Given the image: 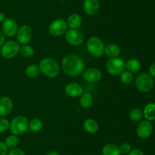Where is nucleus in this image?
Listing matches in <instances>:
<instances>
[{"label":"nucleus","instance_id":"c9c22d12","mask_svg":"<svg viewBox=\"0 0 155 155\" xmlns=\"http://www.w3.org/2000/svg\"><path fill=\"white\" fill-rule=\"evenodd\" d=\"M5 42V36L3 34L2 32L0 30V48L2 47V46L4 44V43Z\"/></svg>","mask_w":155,"mask_h":155},{"label":"nucleus","instance_id":"c85d7f7f","mask_svg":"<svg viewBox=\"0 0 155 155\" xmlns=\"http://www.w3.org/2000/svg\"><path fill=\"white\" fill-rule=\"evenodd\" d=\"M120 81L124 84H130L133 81V74L130 71L125 70L120 74Z\"/></svg>","mask_w":155,"mask_h":155},{"label":"nucleus","instance_id":"6e6552de","mask_svg":"<svg viewBox=\"0 0 155 155\" xmlns=\"http://www.w3.org/2000/svg\"><path fill=\"white\" fill-rule=\"evenodd\" d=\"M68 30L67 21L63 18H57L50 23L48 26V33L53 36L58 37L65 34Z\"/></svg>","mask_w":155,"mask_h":155},{"label":"nucleus","instance_id":"393cba45","mask_svg":"<svg viewBox=\"0 0 155 155\" xmlns=\"http://www.w3.org/2000/svg\"><path fill=\"white\" fill-rule=\"evenodd\" d=\"M43 128V123L39 118H33L29 121V129L33 132H39Z\"/></svg>","mask_w":155,"mask_h":155},{"label":"nucleus","instance_id":"1a4fd4ad","mask_svg":"<svg viewBox=\"0 0 155 155\" xmlns=\"http://www.w3.org/2000/svg\"><path fill=\"white\" fill-rule=\"evenodd\" d=\"M65 40L74 46H80L84 42V35L78 29H69L64 34Z\"/></svg>","mask_w":155,"mask_h":155},{"label":"nucleus","instance_id":"b1692460","mask_svg":"<svg viewBox=\"0 0 155 155\" xmlns=\"http://www.w3.org/2000/svg\"><path fill=\"white\" fill-rule=\"evenodd\" d=\"M126 69L131 73L138 72L141 69V63L137 59L132 58L126 62Z\"/></svg>","mask_w":155,"mask_h":155},{"label":"nucleus","instance_id":"9b49d317","mask_svg":"<svg viewBox=\"0 0 155 155\" xmlns=\"http://www.w3.org/2000/svg\"><path fill=\"white\" fill-rule=\"evenodd\" d=\"M18 25L17 21L15 19L11 18H8L5 19V21L2 23L1 31L3 34L8 37H12L15 36L18 29Z\"/></svg>","mask_w":155,"mask_h":155},{"label":"nucleus","instance_id":"39448f33","mask_svg":"<svg viewBox=\"0 0 155 155\" xmlns=\"http://www.w3.org/2000/svg\"><path fill=\"white\" fill-rule=\"evenodd\" d=\"M154 85V78L148 73H141L135 80V86L136 89L142 93L149 92Z\"/></svg>","mask_w":155,"mask_h":155},{"label":"nucleus","instance_id":"0eeeda50","mask_svg":"<svg viewBox=\"0 0 155 155\" xmlns=\"http://www.w3.org/2000/svg\"><path fill=\"white\" fill-rule=\"evenodd\" d=\"M21 45L17 40H8L4 43L0 48L2 56L6 59H11L19 54Z\"/></svg>","mask_w":155,"mask_h":155},{"label":"nucleus","instance_id":"f8f14e48","mask_svg":"<svg viewBox=\"0 0 155 155\" xmlns=\"http://www.w3.org/2000/svg\"><path fill=\"white\" fill-rule=\"evenodd\" d=\"M153 132V126L150 121L143 120L140 121L138 126L136 127V135L138 137L142 139L148 138Z\"/></svg>","mask_w":155,"mask_h":155},{"label":"nucleus","instance_id":"423d86ee","mask_svg":"<svg viewBox=\"0 0 155 155\" xmlns=\"http://www.w3.org/2000/svg\"><path fill=\"white\" fill-rule=\"evenodd\" d=\"M106 71L113 76H119L126 70V62L119 57L110 58L105 65Z\"/></svg>","mask_w":155,"mask_h":155},{"label":"nucleus","instance_id":"72a5a7b5","mask_svg":"<svg viewBox=\"0 0 155 155\" xmlns=\"http://www.w3.org/2000/svg\"><path fill=\"white\" fill-rule=\"evenodd\" d=\"M127 155H145L143 150L139 148H134L130 150V153Z\"/></svg>","mask_w":155,"mask_h":155},{"label":"nucleus","instance_id":"bb28decb","mask_svg":"<svg viewBox=\"0 0 155 155\" xmlns=\"http://www.w3.org/2000/svg\"><path fill=\"white\" fill-rule=\"evenodd\" d=\"M129 118L133 122H140L143 118V111L139 108H133L130 111Z\"/></svg>","mask_w":155,"mask_h":155},{"label":"nucleus","instance_id":"5701e85b","mask_svg":"<svg viewBox=\"0 0 155 155\" xmlns=\"http://www.w3.org/2000/svg\"><path fill=\"white\" fill-rule=\"evenodd\" d=\"M41 73L39 65L35 63L30 64L25 68V74L30 78H36Z\"/></svg>","mask_w":155,"mask_h":155},{"label":"nucleus","instance_id":"6ab92c4d","mask_svg":"<svg viewBox=\"0 0 155 155\" xmlns=\"http://www.w3.org/2000/svg\"><path fill=\"white\" fill-rule=\"evenodd\" d=\"M121 53V49L119 45L114 43H110L104 47V54L109 58L119 57Z\"/></svg>","mask_w":155,"mask_h":155},{"label":"nucleus","instance_id":"58836bf2","mask_svg":"<svg viewBox=\"0 0 155 155\" xmlns=\"http://www.w3.org/2000/svg\"><path fill=\"white\" fill-rule=\"evenodd\" d=\"M59 1H61V2H64V1H67V0H59Z\"/></svg>","mask_w":155,"mask_h":155},{"label":"nucleus","instance_id":"a878e982","mask_svg":"<svg viewBox=\"0 0 155 155\" xmlns=\"http://www.w3.org/2000/svg\"><path fill=\"white\" fill-rule=\"evenodd\" d=\"M5 144V145L7 146L8 149L15 148V147H18V146L19 145L20 139L18 135L11 134L8 136L6 137Z\"/></svg>","mask_w":155,"mask_h":155},{"label":"nucleus","instance_id":"7ed1b4c3","mask_svg":"<svg viewBox=\"0 0 155 155\" xmlns=\"http://www.w3.org/2000/svg\"><path fill=\"white\" fill-rule=\"evenodd\" d=\"M104 45L102 40L98 36H92L87 40L86 48L90 56L98 58L104 54Z\"/></svg>","mask_w":155,"mask_h":155},{"label":"nucleus","instance_id":"f257e3e1","mask_svg":"<svg viewBox=\"0 0 155 155\" xmlns=\"http://www.w3.org/2000/svg\"><path fill=\"white\" fill-rule=\"evenodd\" d=\"M61 67L67 75L75 78L83 74L85 70V62L77 55L68 54L62 59Z\"/></svg>","mask_w":155,"mask_h":155},{"label":"nucleus","instance_id":"7c9ffc66","mask_svg":"<svg viewBox=\"0 0 155 155\" xmlns=\"http://www.w3.org/2000/svg\"><path fill=\"white\" fill-rule=\"evenodd\" d=\"M120 150L121 154H128L132 150V146L130 143L124 142L120 144Z\"/></svg>","mask_w":155,"mask_h":155},{"label":"nucleus","instance_id":"f3484780","mask_svg":"<svg viewBox=\"0 0 155 155\" xmlns=\"http://www.w3.org/2000/svg\"><path fill=\"white\" fill-rule=\"evenodd\" d=\"M67 24L70 29H79L83 24V18L77 13H73L68 16Z\"/></svg>","mask_w":155,"mask_h":155},{"label":"nucleus","instance_id":"a211bd4d","mask_svg":"<svg viewBox=\"0 0 155 155\" xmlns=\"http://www.w3.org/2000/svg\"><path fill=\"white\" fill-rule=\"evenodd\" d=\"M83 129L89 134H95L99 129L98 122L92 118H88L84 120L83 123Z\"/></svg>","mask_w":155,"mask_h":155},{"label":"nucleus","instance_id":"4c0bfd02","mask_svg":"<svg viewBox=\"0 0 155 155\" xmlns=\"http://www.w3.org/2000/svg\"><path fill=\"white\" fill-rule=\"evenodd\" d=\"M45 155H61L58 152L54 151V150H51V151L48 152V153H45Z\"/></svg>","mask_w":155,"mask_h":155},{"label":"nucleus","instance_id":"2eb2a0df","mask_svg":"<svg viewBox=\"0 0 155 155\" xmlns=\"http://www.w3.org/2000/svg\"><path fill=\"white\" fill-rule=\"evenodd\" d=\"M14 102L11 97L4 96L0 98V117H6L12 112Z\"/></svg>","mask_w":155,"mask_h":155},{"label":"nucleus","instance_id":"4468645a","mask_svg":"<svg viewBox=\"0 0 155 155\" xmlns=\"http://www.w3.org/2000/svg\"><path fill=\"white\" fill-rule=\"evenodd\" d=\"M64 92L67 95L71 98L80 97L83 94V88L77 82H70L66 84Z\"/></svg>","mask_w":155,"mask_h":155},{"label":"nucleus","instance_id":"f704fd0d","mask_svg":"<svg viewBox=\"0 0 155 155\" xmlns=\"http://www.w3.org/2000/svg\"><path fill=\"white\" fill-rule=\"evenodd\" d=\"M148 74L153 78H155V63L151 64L150 65L149 68H148Z\"/></svg>","mask_w":155,"mask_h":155},{"label":"nucleus","instance_id":"cd10ccee","mask_svg":"<svg viewBox=\"0 0 155 155\" xmlns=\"http://www.w3.org/2000/svg\"><path fill=\"white\" fill-rule=\"evenodd\" d=\"M35 50L32 46L29 44L22 45L20 49L19 54L24 58H30L34 55Z\"/></svg>","mask_w":155,"mask_h":155},{"label":"nucleus","instance_id":"9d476101","mask_svg":"<svg viewBox=\"0 0 155 155\" xmlns=\"http://www.w3.org/2000/svg\"><path fill=\"white\" fill-rule=\"evenodd\" d=\"M15 36H16L17 41L20 45L29 44L33 36V31H32L31 27L27 24L21 25V27H18Z\"/></svg>","mask_w":155,"mask_h":155},{"label":"nucleus","instance_id":"aec40b11","mask_svg":"<svg viewBox=\"0 0 155 155\" xmlns=\"http://www.w3.org/2000/svg\"><path fill=\"white\" fill-rule=\"evenodd\" d=\"M94 103L93 96L89 93H83L80 97V104L83 109H89Z\"/></svg>","mask_w":155,"mask_h":155},{"label":"nucleus","instance_id":"2f4dec72","mask_svg":"<svg viewBox=\"0 0 155 155\" xmlns=\"http://www.w3.org/2000/svg\"><path fill=\"white\" fill-rule=\"evenodd\" d=\"M7 155H25V153L21 149L18 148V147H15V148L10 149L8 152Z\"/></svg>","mask_w":155,"mask_h":155},{"label":"nucleus","instance_id":"473e14b6","mask_svg":"<svg viewBox=\"0 0 155 155\" xmlns=\"http://www.w3.org/2000/svg\"><path fill=\"white\" fill-rule=\"evenodd\" d=\"M8 152V148L5 145V142L0 141V155H7Z\"/></svg>","mask_w":155,"mask_h":155},{"label":"nucleus","instance_id":"e433bc0d","mask_svg":"<svg viewBox=\"0 0 155 155\" xmlns=\"http://www.w3.org/2000/svg\"><path fill=\"white\" fill-rule=\"evenodd\" d=\"M5 14L2 11H0V24H2L5 21Z\"/></svg>","mask_w":155,"mask_h":155},{"label":"nucleus","instance_id":"20e7f679","mask_svg":"<svg viewBox=\"0 0 155 155\" xmlns=\"http://www.w3.org/2000/svg\"><path fill=\"white\" fill-rule=\"evenodd\" d=\"M9 130L11 133L18 136L26 133L29 130V120L24 115H17L10 122Z\"/></svg>","mask_w":155,"mask_h":155},{"label":"nucleus","instance_id":"f03ea898","mask_svg":"<svg viewBox=\"0 0 155 155\" xmlns=\"http://www.w3.org/2000/svg\"><path fill=\"white\" fill-rule=\"evenodd\" d=\"M41 73L50 78H56L61 71V66L55 59L50 57H45L39 63Z\"/></svg>","mask_w":155,"mask_h":155},{"label":"nucleus","instance_id":"ddd939ff","mask_svg":"<svg viewBox=\"0 0 155 155\" xmlns=\"http://www.w3.org/2000/svg\"><path fill=\"white\" fill-rule=\"evenodd\" d=\"M83 78L88 83H97L102 78V72L99 68H89L84 70L82 74Z\"/></svg>","mask_w":155,"mask_h":155},{"label":"nucleus","instance_id":"dca6fc26","mask_svg":"<svg viewBox=\"0 0 155 155\" xmlns=\"http://www.w3.org/2000/svg\"><path fill=\"white\" fill-rule=\"evenodd\" d=\"M100 6L99 0H84L83 3V10L88 15H94L98 13Z\"/></svg>","mask_w":155,"mask_h":155},{"label":"nucleus","instance_id":"412c9836","mask_svg":"<svg viewBox=\"0 0 155 155\" xmlns=\"http://www.w3.org/2000/svg\"><path fill=\"white\" fill-rule=\"evenodd\" d=\"M101 153L102 155H121L119 146L113 143L105 144L102 147Z\"/></svg>","mask_w":155,"mask_h":155},{"label":"nucleus","instance_id":"c756f323","mask_svg":"<svg viewBox=\"0 0 155 155\" xmlns=\"http://www.w3.org/2000/svg\"><path fill=\"white\" fill-rule=\"evenodd\" d=\"M10 122L5 117H0V133L6 132L9 129Z\"/></svg>","mask_w":155,"mask_h":155},{"label":"nucleus","instance_id":"4be33fe9","mask_svg":"<svg viewBox=\"0 0 155 155\" xmlns=\"http://www.w3.org/2000/svg\"><path fill=\"white\" fill-rule=\"evenodd\" d=\"M143 111V117L148 121L155 120V103H149L145 106Z\"/></svg>","mask_w":155,"mask_h":155}]
</instances>
